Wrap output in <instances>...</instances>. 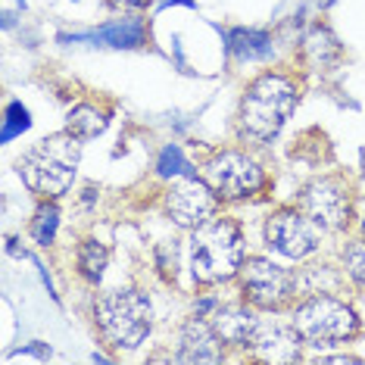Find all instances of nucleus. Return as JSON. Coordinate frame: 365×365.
<instances>
[{
  "instance_id": "1",
  "label": "nucleus",
  "mask_w": 365,
  "mask_h": 365,
  "mask_svg": "<svg viewBox=\"0 0 365 365\" xmlns=\"http://www.w3.org/2000/svg\"><path fill=\"white\" fill-rule=\"evenodd\" d=\"M78 163L81 138H76L72 131H56L22 153L16 169H19V178L26 181L29 190H35L44 200H60L76 181Z\"/></svg>"
},
{
  "instance_id": "2",
  "label": "nucleus",
  "mask_w": 365,
  "mask_h": 365,
  "mask_svg": "<svg viewBox=\"0 0 365 365\" xmlns=\"http://www.w3.org/2000/svg\"><path fill=\"white\" fill-rule=\"evenodd\" d=\"M294 106H297V85L287 76L265 72V76L253 78L244 88V97H240V110H237L240 135L250 140H272L287 125Z\"/></svg>"
},
{
  "instance_id": "3",
  "label": "nucleus",
  "mask_w": 365,
  "mask_h": 365,
  "mask_svg": "<svg viewBox=\"0 0 365 365\" xmlns=\"http://www.w3.org/2000/svg\"><path fill=\"white\" fill-rule=\"evenodd\" d=\"M244 265V235L231 219H212L190 235V275L197 284L235 278Z\"/></svg>"
},
{
  "instance_id": "4",
  "label": "nucleus",
  "mask_w": 365,
  "mask_h": 365,
  "mask_svg": "<svg viewBox=\"0 0 365 365\" xmlns=\"http://www.w3.org/2000/svg\"><path fill=\"white\" fill-rule=\"evenodd\" d=\"M94 325L101 337L115 350H135L144 344L153 325V306L144 290L138 287H113L97 297Z\"/></svg>"
},
{
  "instance_id": "5",
  "label": "nucleus",
  "mask_w": 365,
  "mask_h": 365,
  "mask_svg": "<svg viewBox=\"0 0 365 365\" xmlns=\"http://www.w3.org/2000/svg\"><path fill=\"white\" fill-rule=\"evenodd\" d=\"M290 322L312 346H334L340 340L356 337V331H359V319H356L353 306L328 294H312L306 303L297 306Z\"/></svg>"
},
{
  "instance_id": "6",
  "label": "nucleus",
  "mask_w": 365,
  "mask_h": 365,
  "mask_svg": "<svg viewBox=\"0 0 365 365\" xmlns=\"http://www.w3.org/2000/svg\"><path fill=\"white\" fill-rule=\"evenodd\" d=\"M203 181L219 200H247L265 185V172L253 156L240 150H222L203 163Z\"/></svg>"
},
{
  "instance_id": "7",
  "label": "nucleus",
  "mask_w": 365,
  "mask_h": 365,
  "mask_svg": "<svg viewBox=\"0 0 365 365\" xmlns=\"http://www.w3.org/2000/svg\"><path fill=\"white\" fill-rule=\"evenodd\" d=\"M240 294L256 309L275 312L287 306L297 294V275L281 269L278 262L265 259V256H250L240 265Z\"/></svg>"
},
{
  "instance_id": "8",
  "label": "nucleus",
  "mask_w": 365,
  "mask_h": 365,
  "mask_svg": "<svg viewBox=\"0 0 365 365\" xmlns=\"http://www.w3.org/2000/svg\"><path fill=\"white\" fill-rule=\"evenodd\" d=\"M297 210L322 231H344L350 225L353 203H350V187L340 178H315L303 187Z\"/></svg>"
},
{
  "instance_id": "9",
  "label": "nucleus",
  "mask_w": 365,
  "mask_h": 365,
  "mask_svg": "<svg viewBox=\"0 0 365 365\" xmlns=\"http://www.w3.org/2000/svg\"><path fill=\"white\" fill-rule=\"evenodd\" d=\"M265 244L284 259H306L319 247V231L303 215V210L284 206L265 222Z\"/></svg>"
},
{
  "instance_id": "10",
  "label": "nucleus",
  "mask_w": 365,
  "mask_h": 365,
  "mask_svg": "<svg viewBox=\"0 0 365 365\" xmlns=\"http://www.w3.org/2000/svg\"><path fill=\"white\" fill-rule=\"evenodd\" d=\"M215 206H219V197L212 194V187L203 178L181 175L165 190V212L181 228H200L215 215Z\"/></svg>"
},
{
  "instance_id": "11",
  "label": "nucleus",
  "mask_w": 365,
  "mask_h": 365,
  "mask_svg": "<svg viewBox=\"0 0 365 365\" xmlns=\"http://www.w3.org/2000/svg\"><path fill=\"white\" fill-rule=\"evenodd\" d=\"M300 331L294 322L281 319H259L250 337V350L262 362H294L300 359Z\"/></svg>"
},
{
  "instance_id": "12",
  "label": "nucleus",
  "mask_w": 365,
  "mask_h": 365,
  "mask_svg": "<svg viewBox=\"0 0 365 365\" xmlns=\"http://www.w3.org/2000/svg\"><path fill=\"white\" fill-rule=\"evenodd\" d=\"M178 359L181 362H219L222 359V340L210 325V319L194 315L178 337Z\"/></svg>"
},
{
  "instance_id": "13",
  "label": "nucleus",
  "mask_w": 365,
  "mask_h": 365,
  "mask_svg": "<svg viewBox=\"0 0 365 365\" xmlns=\"http://www.w3.org/2000/svg\"><path fill=\"white\" fill-rule=\"evenodd\" d=\"M206 319H210V325L215 328L219 340L228 344V346H250L256 322H259L247 306H240V303H225V306L215 303Z\"/></svg>"
},
{
  "instance_id": "14",
  "label": "nucleus",
  "mask_w": 365,
  "mask_h": 365,
  "mask_svg": "<svg viewBox=\"0 0 365 365\" xmlns=\"http://www.w3.org/2000/svg\"><path fill=\"white\" fill-rule=\"evenodd\" d=\"M72 41H94V44H103V47H140L147 41V29L140 19H115L110 26L97 29V31H88V35H76Z\"/></svg>"
},
{
  "instance_id": "15",
  "label": "nucleus",
  "mask_w": 365,
  "mask_h": 365,
  "mask_svg": "<svg viewBox=\"0 0 365 365\" xmlns=\"http://www.w3.org/2000/svg\"><path fill=\"white\" fill-rule=\"evenodd\" d=\"M228 53L237 60H265L272 53V38L256 29H231L225 31Z\"/></svg>"
},
{
  "instance_id": "16",
  "label": "nucleus",
  "mask_w": 365,
  "mask_h": 365,
  "mask_svg": "<svg viewBox=\"0 0 365 365\" xmlns=\"http://www.w3.org/2000/svg\"><path fill=\"white\" fill-rule=\"evenodd\" d=\"M78 272H81V278L91 281V284H97V281L103 278V272H106V265H110V250L101 244V240H81V247H78Z\"/></svg>"
},
{
  "instance_id": "17",
  "label": "nucleus",
  "mask_w": 365,
  "mask_h": 365,
  "mask_svg": "<svg viewBox=\"0 0 365 365\" xmlns=\"http://www.w3.org/2000/svg\"><path fill=\"white\" fill-rule=\"evenodd\" d=\"M103 128H106V115L91 103L76 106V110L69 113V119H66V131H72V135L81 138V140L103 135Z\"/></svg>"
},
{
  "instance_id": "18",
  "label": "nucleus",
  "mask_w": 365,
  "mask_h": 365,
  "mask_svg": "<svg viewBox=\"0 0 365 365\" xmlns=\"http://www.w3.org/2000/svg\"><path fill=\"white\" fill-rule=\"evenodd\" d=\"M306 53L315 60V66H331L340 56V44L334 38H331V31H325V29H312L309 35H306Z\"/></svg>"
},
{
  "instance_id": "19",
  "label": "nucleus",
  "mask_w": 365,
  "mask_h": 365,
  "mask_svg": "<svg viewBox=\"0 0 365 365\" xmlns=\"http://www.w3.org/2000/svg\"><path fill=\"white\" fill-rule=\"evenodd\" d=\"M56 228H60V210H56V203H41L38 206V212H35V219H31V237H35V244L41 247H47V244H53V237H56Z\"/></svg>"
},
{
  "instance_id": "20",
  "label": "nucleus",
  "mask_w": 365,
  "mask_h": 365,
  "mask_svg": "<svg viewBox=\"0 0 365 365\" xmlns=\"http://www.w3.org/2000/svg\"><path fill=\"white\" fill-rule=\"evenodd\" d=\"M156 172H160L163 178H181V175H194V165L185 160L178 144H169L160 153V160H156Z\"/></svg>"
},
{
  "instance_id": "21",
  "label": "nucleus",
  "mask_w": 365,
  "mask_h": 365,
  "mask_svg": "<svg viewBox=\"0 0 365 365\" xmlns=\"http://www.w3.org/2000/svg\"><path fill=\"white\" fill-rule=\"evenodd\" d=\"M31 115L22 103H10L6 106V119H4V144H10L13 138H19L22 131H29Z\"/></svg>"
},
{
  "instance_id": "22",
  "label": "nucleus",
  "mask_w": 365,
  "mask_h": 365,
  "mask_svg": "<svg viewBox=\"0 0 365 365\" xmlns=\"http://www.w3.org/2000/svg\"><path fill=\"white\" fill-rule=\"evenodd\" d=\"M344 269H346V275H350L356 284L365 290V240H359V244H350L344 250Z\"/></svg>"
},
{
  "instance_id": "23",
  "label": "nucleus",
  "mask_w": 365,
  "mask_h": 365,
  "mask_svg": "<svg viewBox=\"0 0 365 365\" xmlns=\"http://www.w3.org/2000/svg\"><path fill=\"white\" fill-rule=\"evenodd\" d=\"M156 265H160V272L165 278L175 281V275H178V247H175V240H165V244L156 247Z\"/></svg>"
},
{
  "instance_id": "24",
  "label": "nucleus",
  "mask_w": 365,
  "mask_h": 365,
  "mask_svg": "<svg viewBox=\"0 0 365 365\" xmlns=\"http://www.w3.org/2000/svg\"><path fill=\"white\" fill-rule=\"evenodd\" d=\"M106 6L115 13H140L147 6V0H106Z\"/></svg>"
},
{
  "instance_id": "25",
  "label": "nucleus",
  "mask_w": 365,
  "mask_h": 365,
  "mask_svg": "<svg viewBox=\"0 0 365 365\" xmlns=\"http://www.w3.org/2000/svg\"><path fill=\"white\" fill-rule=\"evenodd\" d=\"M172 4H185V6H194V0H172Z\"/></svg>"
},
{
  "instance_id": "26",
  "label": "nucleus",
  "mask_w": 365,
  "mask_h": 365,
  "mask_svg": "<svg viewBox=\"0 0 365 365\" xmlns=\"http://www.w3.org/2000/svg\"><path fill=\"white\" fill-rule=\"evenodd\" d=\"M362 240H365V222H362Z\"/></svg>"
}]
</instances>
